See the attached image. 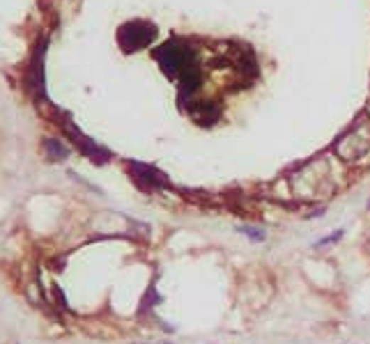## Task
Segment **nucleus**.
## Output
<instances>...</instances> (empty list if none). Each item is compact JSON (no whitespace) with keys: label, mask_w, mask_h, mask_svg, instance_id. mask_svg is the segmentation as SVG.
Here are the masks:
<instances>
[{"label":"nucleus","mask_w":370,"mask_h":344,"mask_svg":"<svg viewBox=\"0 0 370 344\" xmlns=\"http://www.w3.org/2000/svg\"><path fill=\"white\" fill-rule=\"evenodd\" d=\"M154 57L161 65L165 76L178 78L180 81V99H193V94L200 90L202 85V74L198 67V55L193 51V46L184 39H170V42L161 44Z\"/></svg>","instance_id":"obj_1"},{"label":"nucleus","mask_w":370,"mask_h":344,"mask_svg":"<svg viewBox=\"0 0 370 344\" xmlns=\"http://www.w3.org/2000/svg\"><path fill=\"white\" fill-rule=\"evenodd\" d=\"M290 189L295 198L301 202H322L329 200L331 195L338 191V177L334 161L327 156H317V159L301 165L299 170L292 172L290 177Z\"/></svg>","instance_id":"obj_2"},{"label":"nucleus","mask_w":370,"mask_h":344,"mask_svg":"<svg viewBox=\"0 0 370 344\" xmlns=\"http://www.w3.org/2000/svg\"><path fill=\"white\" fill-rule=\"evenodd\" d=\"M368 152H370V120L359 122L354 129H349L345 135H340L338 143L334 145L336 159H340L343 163L361 161Z\"/></svg>","instance_id":"obj_3"},{"label":"nucleus","mask_w":370,"mask_h":344,"mask_svg":"<svg viewBox=\"0 0 370 344\" xmlns=\"http://www.w3.org/2000/svg\"><path fill=\"white\" fill-rule=\"evenodd\" d=\"M157 37V28L148 21H129L118 30V42L124 53L141 51Z\"/></svg>","instance_id":"obj_4"},{"label":"nucleus","mask_w":370,"mask_h":344,"mask_svg":"<svg viewBox=\"0 0 370 344\" xmlns=\"http://www.w3.org/2000/svg\"><path fill=\"white\" fill-rule=\"evenodd\" d=\"M129 172L134 177V182L145 191H157V189H165V186H170L168 174H163L159 168H154V165L129 161Z\"/></svg>","instance_id":"obj_5"},{"label":"nucleus","mask_w":370,"mask_h":344,"mask_svg":"<svg viewBox=\"0 0 370 344\" xmlns=\"http://www.w3.org/2000/svg\"><path fill=\"white\" fill-rule=\"evenodd\" d=\"M65 131H67V135H70L72 140L76 143V147H79V150H81L85 156H90V159H92L94 163H106V161L111 159V154L106 152L104 147H99L94 140H90L87 135H83L70 120H67V124H65Z\"/></svg>","instance_id":"obj_6"},{"label":"nucleus","mask_w":370,"mask_h":344,"mask_svg":"<svg viewBox=\"0 0 370 344\" xmlns=\"http://www.w3.org/2000/svg\"><path fill=\"white\" fill-rule=\"evenodd\" d=\"M187 113L200 126H212L221 120V106L214 101H193L187 99Z\"/></svg>","instance_id":"obj_7"},{"label":"nucleus","mask_w":370,"mask_h":344,"mask_svg":"<svg viewBox=\"0 0 370 344\" xmlns=\"http://www.w3.org/2000/svg\"><path fill=\"white\" fill-rule=\"evenodd\" d=\"M46 46V44H44ZM44 46L42 51H37L31 67H28V74H26V87L31 90V94H42L44 92V76H42V60H44Z\"/></svg>","instance_id":"obj_8"},{"label":"nucleus","mask_w":370,"mask_h":344,"mask_svg":"<svg viewBox=\"0 0 370 344\" xmlns=\"http://www.w3.org/2000/svg\"><path fill=\"white\" fill-rule=\"evenodd\" d=\"M44 152H46V156H48L51 161H65L67 154H70L60 143L51 140V138H48V140H44Z\"/></svg>","instance_id":"obj_9"},{"label":"nucleus","mask_w":370,"mask_h":344,"mask_svg":"<svg viewBox=\"0 0 370 344\" xmlns=\"http://www.w3.org/2000/svg\"><path fill=\"white\" fill-rule=\"evenodd\" d=\"M241 232L246 234V237H251L253 241H262V237H265V232L262 230H256V228H239Z\"/></svg>","instance_id":"obj_10"},{"label":"nucleus","mask_w":370,"mask_h":344,"mask_svg":"<svg viewBox=\"0 0 370 344\" xmlns=\"http://www.w3.org/2000/svg\"><path fill=\"white\" fill-rule=\"evenodd\" d=\"M131 344H173L168 340H152V342H131Z\"/></svg>","instance_id":"obj_11"}]
</instances>
